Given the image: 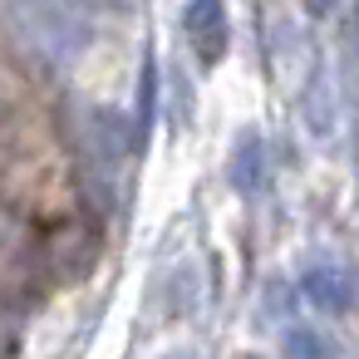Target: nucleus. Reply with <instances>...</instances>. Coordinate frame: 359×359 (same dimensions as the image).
I'll use <instances>...</instances> for the list:
<instances>
[{"label":"nucleus","mask_w":359,"mask_h":359,"mask_svg":"<svg viewBox=\"0 0 359 359\" xmlns=\"http://www.w3.org/2000/svg\"><path fill=\"white\" fill-rule=\"evenodd\" d=\"M285 359H325L320 334H310V330H290V334H285Z\"/></svg>","instance_id":"obj_5"},{"label":"nucleus","mask_w":359,"mask_h":359,"mask_svg":"<svg viewBox=\"0 0 359 359\" xmlns=\"http://www.w3.org/2000/svg\"><path fill=\"white\" fill-rule=\"evenodd\" d=\"M300 290H305V300H310L315 310H325V315H344V310L354 305V280H349V271H344V266H330V261L310 266V271L300 276Z\"/></svg>","instance_id":"obj_2"},{"label":"nucleus","mask_w":359,"mask_h":359,"mask_svg":"<svg viewBox=\"0 0 359 359\" xmlns=\"http://www.w3.org/2000/svg\"><path fill=\"white\" fill-rule=\"evenodd\" d=\"M226 177H231V187L246 192V197L266 187V143H261V133H241V138H236L231 163H226Z\"/></svg>","instance_id":"obj_4"},{"label":"nucleus","mask_w":359,"mask_h":359,"mask_svg":"<svg viewBox=\"0 0 359 359\" xmlns=\"http://www.w3.org/2000/svg\"><path fill=\"white\" fill-rule=\"evenodd\" d=\"M187 35H192V45H197V55L207 65L222 60V50H226V11H222V0H192L187 6Z\"/></svg>","instance_id":"obj_3"},{"label":"nucleus","mask_w":359,"mask_h":359,"mask_svg":"<svg viewBox=\"0 0 359 359\" xmlns=\"http://www.w3.org/2000/svg\"><path fill=\"white\" fill-rule=\"evenodd\" d=\"M84 153H89V172L99 187H109L123 163H128V123L114 109H89L84 114Z\"/></svg>","instance_id":"obj_1"},{"label":"nucleus","mask_w":359,"mask_h":359,"mask_svg":"<svg viewBox=\"0 0 359 359\" xmlns=\"http://www.w3.org/2000/svg\"><path fill=\"white\" fill-rule=\"evenodd\" d=\"M172 359H192V354H172Z\"/></svg>","instance_id":"obj_7"},{"label":"nucleus","mask_w":359,"mask_h":359,"mask_svg":"<svg viewBox=\"0 0 359 359\" xmlns=\"http://www.w3.org/2000/svg\"><path fill=\"white\" fill-rule=\"evenodd\" d=\"M330 6H334V0H310V11H320V15H325Z\"/></svg>","instance_id":"obj_6"}]
</instances>
